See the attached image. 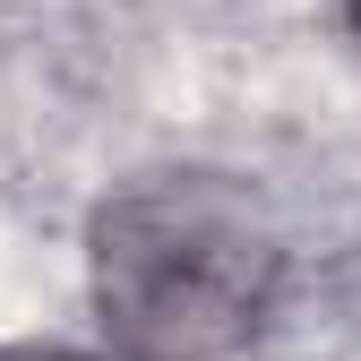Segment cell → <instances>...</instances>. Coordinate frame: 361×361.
I'll use <instances>...</instances> for the list:
<instances>
[{
	"instance_id": "1",
	"label": "cell",
	"mask_w": 361,
	"mask_h": 361,
	"mask_svg": "<svg viewBox=\"0 0 361 361\" xmlns=\"http://www.w3.org/2000/svg\"><path fill=\"white\" fill-rule=\"evenodd\" d=\"M276 301V233L250 190L172 172L104 198L95 319L121 361H233Z\"/></svg>"
},
{
	"instance_id": "2",
	"label": "cell",
	"mask_w": 361,
	"mask_h": 361,
	"mask_svg": "<svg viewBox=\"0 0 361 361\" xmlns=\"http://www.w3.org/2000/svg\"><path fill=\"white\" fill-rule=\"evenodd\" d=\"M353 35H361V0H353Z\"/></svg>"
},
{
	"instance_id": "3",
	"label": "cell",
	"mask_w": 361,
	"mask_h": 361,
	"mask_svg": "<svg viewBox=\"0 0 361 361\" xmlns=\"http://www.w3.org/2000/svg\"><path fill=\"white\" fill-rule=\"evenodd\" d=\"M43 361H69V353H43Z\"/></svg>"
}]
</instances>
